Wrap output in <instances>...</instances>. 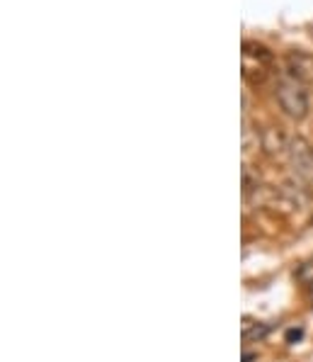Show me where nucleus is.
Listing matches in <instances>:
<instances>
[{
	"mask_svg": "<svg viewBox=\"0 0 313 362\" xmlns=\"http://www.w3.org/2000/svg\"><path fill=\"white\" fill-rule=\"evenodd\" d=\"M275 98H277V105L282 107V112L292 119H304L309 115V107H311V98H309V86L299 83L296 78L284 74L282 78L277 81V88H275Z\"/></svg>",
	"mask_w": 313,
	"mask_h": 362,
	"instance_id": "1",
	"label": "nucleus"
},
{
	"mask_svg": "<svg viewBox=\"0 0 313 362\" xmlns=\"http://www.w3.org/2000/svg\"><path fill=\"white\" fill-rule=\"evenodd\" d=\"M275 57L267 47H262L258 42H243V78L250 83H262L272 71Z\"/></svg>",
	"mask_w": 313,
	"mask_h": 362,
	"instance_id": "2",
	"label": "nucleus"
},
{
	"mask_svg": "<svg viewBox=\"0 0 313 362\" xmlns=\"http://www.w3.org/2000/svg\"><path fill=\"white\" fill-rule=\"evenodd\" d=\"M287 158H289L292 170L296 173V177H301V180H313V146L304 136H292Z\"/></svg>",
	"mask_w": 313,
	"mask_h": 362,
	"instance_id": "3",
	"label": "nucleus"
},
{
	"mask_svg": "<svg viewBox=\"0 0 313 362\" xmlns=\"http://www.w3.org/2000/svg\"><path fill=\"white\" fill-rule=\"evenodd\" d=\"M284 74L296 78L304 86L313 83V57L306 52H289L284 57Z\"/></svg>",
	"mask_w": 313,
	"mask_h": 362,
	"instance_id": "4",
	"label": "nucleus"
},
{
	"mask_svg": "<svg viewBox=\"0 0 313 362\" xmlns=\"http://www.w3.org/2000/svg\"><path fill=\"white\" fill-rule=\"evenodd\" d=\"M289 144H292V136H287V134H284L282 129H275V127H272V129H267L265 134H262V146H265V151L267 153H287L289 151Z\"/></svg>",
	"mask_w": 313,
	"mask_h": 362,
	"instance_id": "5",
	"label": "nucleus"
},
{
	"mask_svg": "<svg viewBox=\"0 0 313 362\" xmlns=\"http://www.w3.org/2000/svg\"><path fill=\"white\" fill-rule=\"evenodd\" d=\"M267 333H270V326L262 324V321H250V319L243 321V338L245 341H262Z\"/></svg>",
	"mask_w": 313,
	"mask_h": 362,
	"instance_id": "6",
	"label": "nucleus"
},
{
	"mask_svg": "<svg viewBox=\"0 0 313 362\" xmlns=\"http://www.w3.org/2000/svg\"><path fill=\"white\" fill-rule=\"evenodd\" d=\"M294 338L299 341V338H301V331H292V333H289V341H294Z\"/></svg>",
	"mask_w": 313,
	"mask_h": 362,
	"instance_id": "7",
	"label": "nucleus"
}]
</instances>
